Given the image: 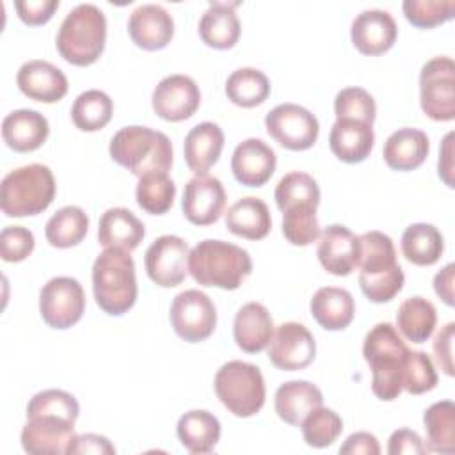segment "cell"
Wrapping results in <instances>:
<instances>
[{
  "label": "cell",
  "instance_id": "cell-44",
  "mask_svg": "<svg viewBox=\"0 0 455 455\" xmlns=\"http://www.w3.org/2000/svg\"><path fill=\"white\" fill-rule=\"evenodd\" d=\"M375 112V100L363 87L341 89L334 98L336 119H355L373 126Z\"/></svg>",
  "mask_w": 455,
  "mask_h": 455
},
{
  "label": "cell",
  "instance_id": "cell-3",
  "mask_svg": "<svg viewBox=\"0 0 455 455\" xmlns=\"http://www.w3.org/2000/svg\"><path fill=\"white\" fill-rule=\"evenodd\" d=\"M251 270L249 252L224 240H203L188 254V272L203 286L236 290Z\"/></svg>",
  "mask_w": 455,
  "mask_h": 455
},
{
  "label": "cell",
  "instance_id": "cell-27",
  "mask_svg": "<svg viewBox=\"0 0 455 455\" xmlns=\"http://www.w3.org/2000/svg\"><path fill=\"white\" fill-rule=\"evenodd\" d=\"M240 2H212L199 20V36L204 44L228 50L233 48L240 37V20L235 7Z\"/></svg>",
  "mask_w": 455,
  "mask_h": 455
},
{
  "label": "cell",
  "instance_id": "cell-41",
  "mask_svg": "<svg viewBox=\"0 0 455 455\" xmlns=\"http://www.w3.org/2000/svg\"><path fill=\"white\" fill-rule=\"evenodd\" d=\"M274 199L281 212H284L286 208L295 206V204L318 206L320 204V188L313 176H309L306 172L293 171V172L284 174L279 180V183L275 185Z\"/></svg>",
  "mask_w": 455,
  "mask_h": 455
},
{
  "label": "cell",
  "instance_id": "cell-4",
  "mask_svg": "<svg viewBox=\"0 0 455 455\" xmlns=\"http://www.w3.org/2000/svg\"><path fill=\"white\" fill-rule=\"evenodd\" d=\"M108 153L112 160L135 176L167 172L172 165V144L169 137L148 126H124L114 133Z\"/></svg>",
  "mask_w": 455,
  "mask_h": 455
},
{
  "label": "cell",
  "instance_id": "cell-12",
  "mask_svg": "<svg viewBox=\"0 0 455 455\" xmlns=\"http://www.w3.org/2000/svg\"><path fill=\"white\" fill-rule=\"evenodd\" d=\"M169 318L174 332L188 343L210 338L217 325L215 306L212 299L199 290L178 293L171 304Z\"/></svg>",
  "mask_w": 455,
  "mask_h": 455
},
{
  "label": "cell",
  "instance_id": "cell-14",
  "mask_svg": "<svg viewBox=\"0 0 455 455\" xmlns=\"http://www.w3.org/2000/svg\"><path fill=\"white\" fill-rule=\"evenodd\" d=\"M316 343L306 325L299 322H284L275 331L268 343L270 363L284 371L302 370L313 363Z\"/></svg>",
  "mask_w": 455,
  "mask_h": 455
},
{
  "label": "cell",
  "instance_id": "cell-28",
  "mask_svg": "<svg viewBox=\"0 0 455 455\" xmlns=\"http://www.w3.org/2000/svg\"><path fill=\"white\" fill-rule=\"evenodd\" d=\"M322 403V391L307 380H288L277 387L274 396L277 416L293 427H300L302 419Z\"/></svg>",
  "mask_w": 455,
  "mask_h": 455
},
{
  "label": "cell",
  "instance_id": "cell-22",
  "mask_svg": "<svg viewBox=\"0 0 455 455\" xmlns=\"http://www.w3.org/2000/svg\"><path fill=\"white\" fill-rule=\"evenodd\" d=\"M275 153L261 139L242 140L231 156V171L242 185L261 187L275 171Z\"/></svg>",
  "mask_w": 455,
  "mask_h": 455
},
{
  "label": "cell",
  "instance_id": "cell-50",
  "mask_svg": "<svg viewBox=\"0 0 455 455\" xmlns=\"http://www.w3.org/2000/svg\"><path fill=\"white\" fill-rule=\"evenodd\" d=\"M389 455H423L427 453V446L418 432L409 428H398L391 434L387 443Z\"/></svg>",
  "mask_w": 455,
  "mask_h": 455
},
{
  "label": "cell",
  "instance_id": "cell-26",
  "mask_svg": "<svg viewBox=\"0 0 455 455\" xmlns=\"http://www.w3.org/2000/svg\"><path fill=\"white\" fill-rule=\"evenodd\" d=\"M142 220L126 208H108L98 224V242L105 249L132 252L144 238Z\"/></svg>",
  "mask_w": 455,
  "mask_h": 455
},
{
  "label": "cell",
  "instance_id": "cell-1",
  "mask_svg": "<svg viewBox=\"0 0 455 455\" xmlns=\"http://www.w3.org/2000/svg\"><path fill=\"white\" fill-rule=\"evenodd\" d=\"M359 238V286L371 302L391 300L403 286L405 275L396 263L393 240L380 231L363 233Z\"/></svg>",
  "mask_w": 455,
  "mask_h": 455
},
{
  "label": "cell",
  "instance_id": "cell-34",
  "mask_svg": "<svg viewBox=\"0 0 455 455\" xmlns=\"http://www.w3.org/2000/svg\"><path fill=\"white\" fill-rule=\"evenodd\" d=\"M443 251L444 240L434 224L416 222L405 228L402 235V252L407 261L419 267H428L439 261Z\"/></svg>",
  "mask_w": 455,
  "mask_h": 455
},
{
  "label": "cell",
  "instance_id": "cell-20",
  "mask_svg": "<svg viewBox=\"0 0 455 455\" xmlns=\"http://www.w3.org/2000/svg\"><path fill=\"white\" fill-rule=\"evenodd\" d=\"M316 256L332 275H348L359 261V238L341 224L327 226L318 236Z\"/></svg>",
  "mask_w": 455,
  "mask_h": 455
},
{
  "label": "cell",
  "instance_id": "cell-2",
  "mask_svg": "<svg viewBox=\"0 0 455 455\" xmlns=\"http://www.w3.org/2000/svg\"><path fill=\"white\" fill-rule=\"evenodd\" d=\"M409 354L396 327L387 322L368 331L363 355L371 368V391L380 400H395L403 389V363Z\"/></svg>",
  "mask_w": 455,
  "mask_h": 455
},
{
  "label": "cell",
  "instance_id": "cell-8",
  "mask_svg": "<svg viewBox=\"0 0 455 455\" xmlns=\"http://www.w3.org/2000/svg\"><path fill=\"white\" fill-rule=\"evenodd\" d=\"M215 393L222 405L238 418H249L265 403V380L256 364L228 361L215 373Z\"/></svg>",
  "mask_w": 455,
  "mask_h": 455
},
{
  "label": "cell",
  "instance_id": "cell-47",
  "mask_svg": "<svg viewBox=\"0 0 455 455\" xmlns=\"http://www.w3.org/2000/svg\"><path fill=\"white\" fill-rule=\"evenodd\" d=\"M437 373L432 359L421 350H409L403 363V389L411 395H421L434 389Z\"/></svg>",
  "mask_w": 455,
  "mask_h": 455
},
{
  "label": "cell",
  "instance_id": "cell-51",
  "mask_svg": "<svg viewBox=\"0 0 455 455\" xmlns=\"http://www.w3.org/2000/svg\"><path fill=\"white\" fill-rule=\"evenodd\" d=\"M453 336H455V323L450 322L435 334V339L432 345L437 364L450 377L453 375Z\"/></svg>",
  "mask_w": 455,
  "mask_h": 455
},
{
  "label": "cell",
  "instance_id": "cell-16",
  "mask_svg": "<svg viewBox=\"0 0 455 455\" xmlns=\"http://www.w3.org/2000/svg\"><path fill=\"white\" fill-rule=\"evenodd\" d=\"M75 421L60 416L39 414L27 418L21 430V446L34 455H62L75 437Z\"/></svg>",
  "mask_w": 455,
  "mask_h": 455
},
{
  "label": "cell",
  "instance_id": "cell-52",
  "mask_svg": "<svg viewBox=\"0 0 455 455\" xmlns=\"http://www.w3.org/2000/svg\"><path fill=\"white\" fill-rule=\"evenodd\" d=\"M69 455H87V453H94V455H112L116 453L114 444L100 434H80L75 435L69 448H68Z\"/></svg>",
  "mask_w": 455,
  "mask_h": 455
},
{
  "label": "cell",
  "instance_id": "cell-23",
  "mask_svg": "<svg viewBox=\"0 0 455 455\" xmlns=\"http://www.w3.org/2000/svg\"><path fill=\"white\" fill-rule=\"evenodd\" d=\"M48 119L37 110L20 108L7 114L2 121L4 142L18 153H28L41 148L48 139Z\"/></svg>",
  "mask_w": 455,
  "mask_h": 455
},
{
  "label": "cell",
  "instance_id": "cell-5",
  "mask_svg": "<svg viewBox=\"0 0 455 455\" xmlns=\"http://www.w3.org/2000/svg\"><path fill=\"white\" fill-rule=\"evenodd\" d=\"M107 41V18L94 4H78L60 23L57 50L73 66H89L100 59Z\"/></svg>",
  "mask_w": 455,
  "mask_h": 455
},
{
  "label": "cell",
  "instance_id": "cell-11",
  "mask_svg": "<svg viewBox=\"0 0 455 455\" xmlns=\"http://www.w3.org/2000/svg\"><path fill=\"white\" fill-rule=\"evenodd\" d=\"M265 126L275 142L291 151L309 149L316 142L320 132L315 114L297 103H281L274 107L265 117Z\"/></svg>",
  "mask_w": 455,
  "mask_h": 455
},
{
  "label": "cell",
  "instance_id": "cell-46",
  "mask_svg": "<svg viewBox=\"0 0 455 455\" xmlns=\"http://www.w3.org/2000/svg\"><path fill=\"white\" fill-rule=\"evenodd\" d=\"M402 9L414 27L432 28L453 18L455 0H405Z\"/></svg>",
  "mask_w": 455,
  "mask_h": 455
},
{
  "label": "cell",
  "instance_id": "cell-37",
  "mask_svg": "<svg viewBox=\"0 0 455 455\" xmlns=\"http://www.w3.org/2000/svg\"><path fill=\"white\" fill-rule=\"evenodd\" d=\"M89 228V217L80 206H64L57 210L46 222L44 235L50 245L68 249L78 245Z\"/></svg>",
  "mask_w": 455,
  "mask_h": 455
},
{
  "label": "cell",
  "instance_id": "cell-39",
  "mask_svg": "<svg viewBox=\"0 0 455 455\" xmlns=\"http://www.w3.org/2000/svg\"><path fill=\"white\" fill-rule=\"evenodd\" d=\"M114 103L110 96L100 89H89L75 100L71 107V119L82 132H96L112 119Z\"/></svg>",
  "mask_w": 455,
  "mask_h": 455
},
{
  "label": "cell",
  "instance_id": "cell-54",
  "mask_svg": "<svg viewBox=\"0 0 455 455\" xmlns=\"http://www.w3.org/2000/svg\"><path fill=\"white\" fill-rule=\"evenodd\" d=\"M437 171H439V178L450 188H453V132L446 133V137L443 139L441 151H439Z\"/></svg>",
  "mask_w": 455,
  "mask_h": 455
},
{
  "label": "cell",
  "instance_id": "cell-33",
  "mask_svg": "<svg viewBox=\"0 0 455 455\" xmlns=\"http://www.w3.org/2000/svg\"><path fill=\"white\" fill-rule=\"evenodd\" d=\"M176 434L187 451L203 455L213 451L220 439V423L208 411H188L178 419Z\"/></svg>",
  "mask_w": 455,
  "mask_h": 455
},
{
  "label": "cell",
  "instance_id": "cell-6",
  "mask_svg": "<svg viewBox=\"0 0 455 455\" xmlns=\"http://www.w3.org/2000/svg\"><path fill=\"white\" fill-rule=\"evenodd\" d=\"M96 304L108 315L126 313L137 300L135 263L128 251L105 249L92 265Z\"/></svg>",
  "mask_w": 455,
  "mask_h": 455
},
{
  "label": "cell",
  "instance_id": "cell-25",
  "mask_svg": "<svg viewBox=\"0 0 455 455\" xmlns=\"http://www.w3.org/2000/svg\"><path fill=\"white\" fill-rule=\"evenodd\" d=\"M375 142L371 124L355 119H336L329 133L331 151L347 164L363 162Z\"/></svg>",
  "mask_w": 455,
  "mask_h": 455
},
{
  "label": "cell",
  "instance_id": "cell-29",
  "mask_svg": "<svg viewBox=\"0 0 455 455\" xmlns=\"http://www.w3.org/2000/svg\"><path fill=\"white\" fill-rule=\"evenodd\" d=\"M224 148V133L219 124L204 121L196 124L185 137L183 155L190 171L206 174V171L219 160Z\"/></svg>",
  "mask_w": 455,
  "mask_h": 455
},
{
  "label": "cell",
  "instance_id": "cell-32",
  "mask_svg": "<svg viewBox=\"0 0 455 455\" xmlns=\"http://www.w3.org/2000/svg\"><path fill=\"white\" fill-rule=\"evenodd\" d=\"M226 228L236 236L261 240L272 228L268 206L259 197H242L228 208Z\"/></svg>",
  "mask_w": 455,
  "mask_h": 455
},
{
  "label": "cell",
  "instance_id": "cell-42",
  "mask_svg": "<svg viewBox=\"0 0 455 455\" xmlns=\"http://www.w3.org/2000/svg\"><path fill=\"white\" fill-rule=\"evenodd\" d=\"M300 428L307 446L325 448L338 439L343 430V421L338 412L320 405L302 419Z\"/></svg>",
  "mask_w": 455,
  "mask_h": 455
},
{
  "label": "cell",
  "instance_id": "cell-13",
  "mask_svg": "<svg viewBox=\"0 0 455 455\" xmlns=\"http://www.w3.org/2000/svg\"><path fill=\"white\" fill-rule=\"evenodd\" d=\"M187 242L176 235L158 236L144 254V265L149 279L164 288L181 284L188 274Z\"/></svg>",
  "mask_w": 455,
  "mask_h": 455
},
{
  "label": "cell",
  "instance_id": "cell-31",
  "mask_svg": "<svg viewBox=\"0 0 455 455\" xmlns=\"http://www.w3.org/2000/svg\"><path fill=\"white\" fill-rule=\"evenodd\" d=\"M313 318L327 331H341L354 318L355 304L348 290L336 286L318 288L309 302Z\"/></svg>",
  "mask_w": 455,
  "mask_h": 455
},
{
  "label": "cell",
  "instance_id": "cell-30",
  "mask_svg": "<svg viewBox=\"0 0 455 455\" xmlns=\"http://www.w3.org/2000/svg\"><path fill=\"white\" fill-rule=\"evenodd\" d=\"M428 149L430 144L425 132L416 128H400L384 142L382 156L395 171H412L425 162Z\"/></svg>",
  "mask_w": 455,
  "mask_h": 455
},
{
  "label": "cell",
  "instance_id": "cell-55",
  "mask_svg": "<svg viewBox=\"0 0 455 455\" xmlns=\"http://www.w3.org/2000/svg\"><path fill=\"white\" fill-rule=\"evenodd\" d=\"M453 275H455V265L448 263L443 270H439L434 277V290L443 299L444 304L453 306Z\"/></svg>",
  "mask_w": 455,
  "mask_h": 455
},
{
  "label": "cell",
  "instance_id": "cell-48",
  "mask_svg": "<svg viewBox=\"0 0 455 455\" xmlns=\"http://www.w3.org/2000/svg\"><path fill=\"white\" fill-rule=\"evenodd\" d=\"M34 235L23 226H7L0 233V256L4 261H23L34 251Z\"/></svg>",
  "mask_w": 455,
  "mask_h": 455
},
{
  "label": "cell",
  "instance_id": "cell-35",
  "mask_svg": "<svg viewBox=\"0 0 455 455\" xmlns=\"http://www.w3.org/2000/svg\"><path fill=\"white\" fill-rule=\"evenodd\" d=\"M437 323V313L430 300L414 295L405 299L396 311V327L412 343L427 341Z\"/></svg>",
  "mask_w": 455,
  "mask_h": 455
},
{
  "label": "cell",
  "instance_id": "cell-15",
  "mask_svg": "<svg viewBox=\"0 0 455 455\" xmlns=\"http://www.w3.org/2000/svg\"><path fill=\"white\" fill-rule=\"evenodd\" d=\"M201 103L197 84L187 75H169L162 78L151 96L153 110L158 117L178 123L194 116Z\"/></svg>",
  "mask_w": 455,
  "mask_h": 455
},
{
  "label": "cell",
  "instance_id": "cell-10",
  "mask_svg": "<svg viewBox=\"0 0 455 455\" xmlns=\"http://www.w3.org/2000/svg\"><path fill=\"white\" fill-rule=\"evenodd\" d=\"M85 309V293L75 277H52L39 291V311L53 329L75 325Z\"/></svg>",
  "mask_w": 455,
  "mask_h": 455
},
{
  "label": "cell",
  "instance_id": "cell-49",
  "mask_svg": "<svg viewBox=\"0 0 455 455\" xmlns=\"http://www.w3.org/2000/svg\"><path fill=\"white\" fill-rule=\"evenodd\" d=\"M14 9L27 25H43L59 9V0H18Z\"/></svg>",
  "mask_w": 455,
  "mask_h": 455
},
{
  "label": "cell",
  "instance_id": "cell-9",
  "mask_svg": "<svg viewBox=\"0 0 455 455\" xmlns=\"http://www.w3.org/2000/svg\"><path fill=\"white\" fill-rule=\"evenodd\" d=\"M419 103L434 121L455 119V62L439 55L427 60L419 71Z\"/></svg>",
  "mask_w": 455,
  "mask_h": 455
},
{
  "label": "cell",
  "instance_id": "cell-43",
  "mask_svg": "<svg viewBox=\"0 0 455 455\" xmlns=\"http://www.w3.org/2000/svg\"><path fill=\"white\" fill-rule=\"evenodd\" d=\"M283 235L291 245H309L320 236L316 206L295 204L283 212Z\"/></svg>",
  "mask_w": 455,
  "mask_h": 455
},
{
  "label": "cell",
  "instance_id": "cell-36",
  "mask_svg": "<svg viewBox=\"0 0 455 455\" xmlns=\"http://www.w3.org/2000/svg\"><path fill=\"white\" fill-rule=\"evenodd\" d=\"M423 423L427 430V451H455V405L451 400L432 403L423 414Z\"/></svg>",
  "mask_w": 455,
  "mask_h": 455
},
{
  "label": "cell",
  "instance_id": "cell-40",
  "mask_svg": "<svg viewBox=\"0 0 455 455\" xmlns=\"http://www.w3.org/2000/svg\"><path fill=\"white\" fill-rule=\"evenodd\" d=\"M174 196L176 185L167 172H148L139 178L135 197L144 212L151 215L165 213L172 206Z\"/></svg>",
  "mask_w": 455,
  "mask_h": 455
},
{
  "label": "cell",
  "instance_id": "cell-45",
  "mask_svg": "<svg viewBox=\"0 0 455 455\" xmlns=\"http://www.w3.org/2000/svg\"><path fill=\"white\" fill-rule=\"evenodd\" d=\"M80 412L76 398L64 389H44L36 393L27 405V418L39 414L60 416L69 421H76Z\"/></svg>",
  "mask_w": 455,
  "mask_h": 455
},
{
  "label": "cell",
  "instance_id": "cell-18",
  "mask_svg": "<svg viewBox=\"0 0 455 455\" xmlns=\"http://www.w3.org/2000/svg\"><path fill=\"white\" fill-rule=\"evenodd\" d=\"M128 34L142 50H162L174 36V21L169 11L158 4H142L128 18Z\"/></svg>",
  "mask_w": 455,
  "mask_h": 455
},
{
  "label": "cell",
  "instance_id": "cell-19",
  "mask_svg": "<svg viewBox=\"0 0 455 455\" xmlns=\"http://www.w3.org/2000/svg\"><path fill=\"white\" fill-rule=\"evenodd\" d=\"M398 27L395 18L382 9H366L359 12L350 27L354 46L364 55H380L396 41Z\"/></svg>",
  "mask_w": 455,
  "mask_h": 455
},
{
  "label": "cell",
  "instance_id": "cell-38",
  "mask_svg": "<svg viewBox=\"0 0 455 455\" xmlns=\"http://www.w3.org/2000/svg\"><path fill=\"white\" fill-rule=\"evenodd\" d=\"M270 94L267 75L256 68H240L226 80V96L231 103L251 108L261 105Z\"/></svg>",
  "mask_w": 455,
  "mask_h": 455
},
{
  "label": "cell",
  "instance_id": "cell-53",
  "mask_svg": "<svg viewBox=\"0 0 455 455\" xmlns=\"http://www.w3.org/2000/svg\"><path fill=\"white\" fill-rule=\"evenodd\" d=\"M339 453H343V455H379L380 444L373 434L355 432L347 437V441L339 448Z\"/></svg>",
  "mask_w": 455,
  "mask_h": 455
},
{
  "label": "cell",
  "instance_id": "cell-17",
  "mask_svg": "<svg viewBox=\"0 0 455 455\" xmlns=\"http://www.w3.org/2000/svg\"><path fill=\"white\" fill-rule=\"evenodd\" d=\"M226 206V190L219 178L196 174L183 188L181 208L185 217L196 226H208L219 220Z\"/></svg>",
  "mask_w": 455,
  "mask_h": 455
},
{
  "label": "cell",
  "instance_id": "cell-24",
  "mask_svg": "<svg viewBox=\"0 0 455 455\" xmlns=\"http://www.w3.org/2000/svg\"><path fill=\"white\" fill-rule=\"evenodd\" d=\"M233 336L236 345L247 354L267 348L274 336V320L268 309L259 302L243 304L235 315Z\"/></svg>",
  "mask_w": 455,
  "mask_h": 455
},
{
  "label": "cell",
  "instance_id": "cell-21",
  "mask_svg": "<svg viewBox=\"0 0 455 455\" xmlns=\"http://www.w3.org/2000/svg\"><path fill=\"white\" fill-rule=\"evenodd\" d=\"M16 84L25 96L43 103H55L68 92V78L62 69L41 59L21 64Z\"/></svg>",
  "mask_w": 455,
  "mask_h": 455
},
{
  "label": "cell",
  "instance_id": "cell-7",
  "mask_svg": "<svg viewBox=\"0 0 455 455\" xmlns=\"http://www.w3.org/2000/svg\"><path fill=\"white\" fill-rule=\"evenodd\" d=\"M55 197V178L48 165L28 164L7 172L0 185V206L7 217L44 212Z\"/></svg>",
  "mask_w": 455,
  "mask_h": 455
}]
</instances>
